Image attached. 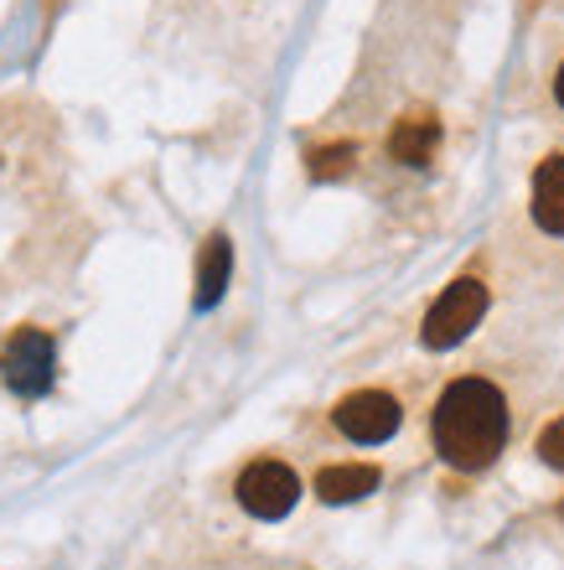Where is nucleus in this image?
<instances>
[{
  "label": "nucleus",
  "mask_w": 564,
  "mask_h": 570,
  "mask_svg": "<svg viewBox=\"0 0 564 570\" xmlns=\"http://www.w3.org/2000/svg\"><path fill=\"white\" fill-rule=\"evenodd\" d=\"M296 498H300V478L285 462H254L238 478V503L254 519H285V513L296 509Z\"/></svg>",
  "instance_id": "nucleus-4"
},
{
  "label": "nucleus",
  "mask_w": 564,
  "mask_h": 570,
  "mask_svg": "<svg viewBox=\"0 0 564 570\" xmlns=\"http://www.w3.org/2000/svg\"><path fill=\"white\" fill-rule=\"evenodd\" d=\"M534 224L544 234H564V156H550L534 171Z\"/></svg>",
  "instance_id": "nucleus-8"
},
{
  "label": "nucleus",
  "mask_w": 564,
  "mask_h": 570,
  "mask_svg": "<svg viewBox=\"0 0 564 570\" xmlns=\"http://www.w3.org/2000/svg\"><path fill=\"white\" fill-rule=\"evenodd\" d=\"M482 312H487V285L482 281H456V285H446V296L431 306L419 337H425V347L446 353V347H456L461 337L482 322Z\"/></svg>",
  "instance_id": "nucleus-2"
},
{
  "label": "nucleus",
  "mask_w": 564,
  "mask_h": 570,
  "mask_svg": "<svg viewBox=\"0 0 564 570\" xmlns=\"http://www.w3.org/2000/svg\"><path fill=\"white\" fill-rule=\"evenodd\" d=\"M373 488H378V466H368V462H342L316 478L321 503H357V498H368Z\"/></svg>",
  "instance_id": "nucleus-9"
},
{
  "label": "nucleus",
  "mask_w": 564,
  "mask_h": 570,
  "mask_svg": "<svg viewBox=\"0 0 564 570\" xmlns=\"http://www.w3.org/2000/svg\"><path fill=\"white\" fill-rule=\"evenodd\" d=\"M332 421H337V431L347 435V441L378 446V441H388V435L399 431V400L384 390H357L332 410Z\"/></svg>",
  "instance_id": "nucleus-5"
},
{
  "label": "nucleus",
  "mask_w": 564,
  "mask_h": 570,
  "mask_svg": "<svg viewBox=\"0 0 564 570\" xmlns=\"http://www.w3.org/2000/svg\"><path fill=\"white\" fill-rule=\"evenodd\" d=\"M554 94H560V105H564V68H560V78H554Z\"/></svg>",
  "instance_id": "nucleus-12"
},
{
  "label": "nucleus",
  "mask_w": 564,
  "mask_h": 570,
  "mask_svg": "<svg viewBox=\"0 0 564 570\" xmlns=\"http://www.w3.org/2000/svg\"><path fill=\"white\" fill-rule=\"evenodd\" d=\"M538 456H544V466L564 472V415L544 425V435H538Z\"/></svg>",
  "instance_id": "nucleus-11"
},
{
  "label": "nucleus",
  "mask_w": 564,
  "mask_h": 570,
  "mask_svg": "<svg viewBox=\"0 0 564 570\" xmlns=\"http://www.w3.org/2000/svg\"><path fill=\"white\" fill-rule=\"evenodd\" d=\"M435 146H441V120H435V115H425V109L404 115V120L394 125V136H388L394 161H404V166H431Z\"/></svg>",
  "instance_id": "nucleus-6"
},
{
  "label": "nucleus",
  "mask_w": 564,
  "mask_h": 570,
  "mask_svg": "<svg viewBox=\"0 0 564 570\" xmlns=\"http://www.w3.org/2000/svg\"><path fill=\"white\" fill-rule=\"evenodd\" d=\"M228 271H234V244H228L224 234H212V239L202 244V259H197V312H208V306L224 301Z\"/></svg>",
  "instance_id": "nucleus-7"
},
{
  "label": "nucleus",
  "mask_w": 564,
  "mask_h": 570,
  "mask_svg": "<svg viewBox=\"0 0 564 570\" xmlns=\"http://www.w3.org/2000/svg\"><path fill=\"white\" fill-rule=\"evenodd\" d=\"M507 446V400L487 379H456L435 405V451L461 472H482Z\"/></svg>",
  "instance_id": "nucleus-1"
},
{
  "label": "nucleus",
  "mask_w": 564,
  "mask_h": 570,
  "mask_svg": "<svg viewBox=\"0 0 564 570\" xmlns=\"http://www.w3.org/2000/svg\"><path fill=\"white\" fill-rule=\"evenodd\" d=\"M353 161H357L353 140H342V146H321V150H311V177L316 181H337V177L353 171Z\"/></svg>",
  "instance_id": "nucleus-10"
},
{
  "label": "nucleus",
  "mask_w": 564,
  "mask_h": 570,
  "mask_svg": "<svg viewBox=\"0 0 564 570\" xmlns=\"http://www.w3.org/2000/svg\"><path fill=\"white\" fill-rule=\"evenodd\" d=\"M0 379L6 390H16L21 400H37V394L52 390V337L37 327H21L0 353Z\"/></svg>",
  "instance_id": "nucleus-3"
}]
</instances>
